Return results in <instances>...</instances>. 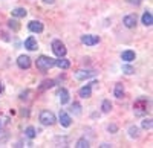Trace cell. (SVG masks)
<instances>
[{
  "instance_id": "cell-17",
  "label": "cell",
  "mask_w": 153,
  "mask_h": 148,
  "mask_svg": "<svg viewBox=\"0 0 153 148\" xmlns=\"http://www.w3.org/2000/svg\"><path fill=\"white\" fill-rule=\"evenodd\" d=\"M143 23L146 24V26H152V23H153V17H152V12L147 11L143 14Z\"/></svg>"
},
{
  "instance_id": "cell-15",
  "label": "cell",
  "mask_w": 153,
  "mask_h": 148,
  "mask_svg": "<svg viewBox=\"0 0 153 148\" xmlns=\"http://www.w3.org/2000/svg\"><path fill=\"white\" fill-rule=\"evenodd\" d=\"M121 58L126 61V63H130V61L135 60V52H133V51H124V52L121 54Z\"/></svg>"
},
{
  "instance_id": "cell-12",
  "label": "cell",
  "mask_w": 153,
  "mask_h": 148,
  "mask_svg": "<svg viewBox=\"0 0 153 148\" xmlns=\"http://www.w3.org/2000/svg\"><path fill=\"white\" fill-rule=\"evenodd\" d=\"M123 23H124V26L126 28H135L136 26V17L135 15H126L124 18H123Z\"/></svg>"
},
{
  "instance_id": "cell-27",
  "label": "cell",
  "mask_w": 153,
  "mask_h": 148,
  "mask_svg": "<svg viewBox=\"0 0 153 148\" xmlns=\"http://www.w3.org/2000/svg\"><path fill=\"white\" fill-rule=\"evenodd\" d=\"M8 23H9V28H12V29H14V31H17V29L20 28L19 24H17V21H16V20H9Z\"/></svg>"
},
{
  "instance_id": "cell-26",
  "label": "cell",
  "mask_w": 153,
  "mask_h": 148,
  "mask_svg": "<svg viewBox=\"0 0 153 148\" xmlns=\"http://www.w3.org/2000/svg\"><path fill=\"white\" fill-rule=\"evenodd\" d=\"M129 133H130V138H138L139 130H138V127H130L129 128Z\"/></svg>"
},
{
  "instance_id": "cell-22",
  "label": "cell",
  "mask_w": 153,
  "mask_h": 148,
  "mask_svg": "<svg viewBox=\"0 0 153 148\" xmlns=\"http://www.w3.org/2000/svg\"><path fill=\"white\" fill-rule=\"evenodd\" d=\"M25 134H26L29 139H34L37 133H35V128H34V127H28L26 130H25Z\"/></svg>"
},
{
  "instance_id": "cell-1",
  "label": "cell",
  "mask_w": 153,
  "mask_h": 148,
  "mask_svg": "<svg viewBox=\"0 0 153 148\" xmlns=\"http://www.w3.org/2000/svg\"><path fill=\"white\" fill-rule=\"evenodd\" d=\"M35 66H37L38 70L46 72V70H49L51 67H54V66H55V60H54V58H51V57H46V55H42V57H38V58H37Z\"/></svg>"
},
{
  "instance_id": "cell-8",
  "label": "cell",
  "mask_w": 153,
  "mask_h": 148,
  "mask_svg": "<svg viewBox=\"0 0 153 148\" xmlns=\"http://www.w3.org/2000/svg\"><path fill=\"white\" fill-rule=\"evenodd\" d=\"M17 64L20 69H29L31 67V58L28 55H20L17 58Z\"/></svg>"
},
{
  "instance_id": "cell-2",
  "label": "cell",
  "mask_w": 153,
  "mask_h": 148,
  "mask_svg": "<svg viewBox=\"0 0 153 148\" xmlns=\"http://www.w3.org/2000/svg\"><path fill=\"white\" fill-rule=\"evenodd\" d=\"M147 105H149V101L146 99V98H138V99L135 101L133 104V110L136 115H144L147 112Z\"/></svg>"
},
{
  "instance_id": "cell-4",
  "label": "cell",
  "mask_w": 153,
  "mask_h": 148,
  "mask_svg": "<svg viewBox=\"0 0 153 148\" xmlns=\"http://www.w3.org/2000/svg\"><path fill=\"white\" fill-rule=\"evenodd\" d=\"M52 52L60 58V57H65V55H66L68 49H66V46L63 44L60 40H54V41H52Z\"/></svg>"
},
{
  "instance_id": "cell-13",
  "label": "cell",
  "mask_w": 153,
  "mask_h": 148,
  "mask_svg": "<svg viewBox=\"0 0 153 148\" xmlns=\"http://www.w3.org/2000/svg\"><path fill=\"white\" fill-rule=\"evenodd\" d=\"M58 99L61 104H68L69 102V92L68 89H60L58 90Z\"/></svg>"
},
{
  "instance_id": "cell-14",
  "label": "cell",
  "mask_w": 153,
  "mask_h": 148,
  "mask_svg": "<svg viewBox=\"0 0 153 148\" xmlns=\"http://www.w3.org/2000/svg\"><path fill=\"white\" fill-rule=\"evenodd\" d=\"M55 66L60 67V69H69L71 63H69V60H66L65 57H60L58 60H55Z\"/></svg>"
},
{
  "instance_id": "cell-24",
  "label": "cell",
  "mask_w": 153,
  "mask_h": 148,
  "mask_svg": "<svg viewBox=\"0 0 153 148\" xmlns=\"http://www.w3.org/2000/svg\"><path fill=\"white\" fill-rule=\"evenodd\" d=\"M123 72L126 73V75H132V73H135V69H133L132 66H127V64H124V66H123Z\"/></svg>"
},
{
  "instance_id": "cell-18",
  "label": "cell",
  "mask_w": 153,
  "mask_h": 148,
  "mask_svg": "<svg viewBox=\"0 0 153 148\" xmlns=\"http://www.w3.org/2000/svg\"><path fill=\"white\" fill-rule=\"evenodd\" d=\"M113 95L117 96V98H123L124 96V87H123V84H117L115 85V90H113Z\"/></svg>"
},
{
  "instance_id": "cell-6",
  "label": "cell",
  "mask_w": 153,
  "mask_h": 148,
  "mask_svg": "<svg viewBox=\"0 0 153 148\" xmlns=\"http://www.w3.org/2000/svg\"><path fill=\"white\" fill-rule=\"evenodd\" d=\"M92 77H95V72L94 70H84V69H81V70H76L75 72V78L80 80V81L87 80V78H92Z\"/></svg>"
},
{
  "instance_id": "cell-10",
  "label": "cell",
  "mask_w": 153,
  "mask_h": 148,
  "mask_svg": "<svg viewBox=\"0 0 153 148\" xmlns=\"http://www.w3.org/2000/svg\"><path fill=\"white\" fill-rule=\"evenodd\" d=\"M78 95L81 98H91L92 96V84H86L84 87H81L78 90Z\"/></svg>"
},
{
  "instance_id": "cell-3",
  "label": "cell",
  "mask_w": 153,
  "mask_h": 148,
  "mask_svg": "<svg viewBox=\"0 0 153 148\" xmlns=\"http://www.w3.org/2000/svg\"><path fill=\"white\" fill-rule=\"evenodd\" d=\"M40 122L43 125H54L55 124V115L49 110H43L40 113Z\"/></svg>"
},
{
  "instance_id": "cell-32",
  "label": "cell",
  "mask_w": 153,
  "mask_h": 148,
  "mask_svg": "<svg viewBox=\"0 0 153 148\" xmlns=\"http://www.w3.org/2000/svg\"><path fill=\"white\" fill-rule=\"evenodd\" d=\"M0 131H2V121H0Z\"/></svg>"
},
{
  "instance_id": "cell-28",
  "label": "cell",
  "mask_w": 153,
  "mask_h": 148,
  "mask_svg": "<svg viewBox=\"0 0 153 148\" xmlns=\"http://www.w3.org/2000/svg\"><path fill=\"white\" fill-rule=\"evenodd\" d=\"M107 130H109V131H112V133H117V131H118V127L115 125V124H112V125H109V127H107Z\"/></svg>"
},
{
  "instance_id": "cell-31",
  "label": "cell",
  "mask_w": 153,
  "mask_h": 148,
  "mask_svg": "<svg viewBox=\"0 0 153 148\" xmlns=\"http://www.w3.org/2000/svg\"><path fill=\"white\" fill-rule=\"evenodd\" d=\"M3 92V85H2V82H0V93Z\"/></svg>"
},
{
  "instance_id": "cell-23",
  "label": "cell",
  "mask_w": 153,
  "mask_h": 148,
  "mask_svg": "<svg viewBox=\"0 0 153 148\" xmlns=\"http://www.w3.org/2000/svg\"><path fill=\"white\" fill-rule=\"evenodd\" d=\"M80 108H81V105H80L78 102H74L72 107H71V112L75 113V115H80V113H81V110H80Z\"/></svg>"
},
{
  "instance_id": "cell-21",
  "label": "cell",
  "mask_w": 153,
  "mask_h": 148,
  "mask_svg": "<svg viewBox=\"0 0 153 148\" xmlns=\"http://www.w3.org/2000/svg\"><path fill=\"white\" fill-rule=\"evenodd\" d=\"M76 148H87L89 147V141L86 139V138H81V139H78L76 141V145H75Z\"/></svg>"
},
{
  "instance_id": "cell-30",
  "label": "cell",
  "mask_w": 153,
  "mask_h": 148,
  "mask_svg": "<svg viewBox=\"0 0 153 148\" xmlns=\"http://www.w3.org/2000/svg\"><path fill=\"white\" fill-rule=\"evenodd\" d=\"M55 2V0H43V3H46V5H52Z\"/></svg>"
},
{
  "instance_id": "cell-5",
  "label": "cell",
  "mask_w": 153,
  "mask_h": 148,
  "mask_svg": "<svg viewBox=\"0 0 153 148\" xmlns=\"http://www.w3.org/2000/svg\"><path fill=\"white\" fill-rule=\"evenodd\" d=\"M81 43L86 46H95L100 43V37L98 35H91V34H86L81 37Z\"/></svg>"
},
{
  "instance_id": "cell-16",
  "label": "cell",
  "mask_w": 153,
  "mask_h": 148,
  "mask_svg": "<svg viewBox=\"0 0 153 148\" xmlns=\"http://www.w3.org/2000/svg\"><path fill=\"white\" fill-rule=\"evenodd\" d=\"M28 14V11L25 9V8H16V9H12V17H26Z\"/></svg>"
},
{
  "instance_id": "cell-9",
  "label": "cell",
  "mask_w": 153,
  "mask_h": 148,
  "mask_svg": "<svg viewBox=\"0 0 153 148\" xmlns=\"http://www.w3.org/2000/svg\"><path fill=\"white\" fill-rule=\"evenodd\" d=\"M58 119H60V124L63 125V127H69L71 124H72V119H71V116L66 113V112H60V115H58Z\"/></svg>"
},
{
  "instance_id": "cell-7",
  "label": "cell",
  "mask_w": 153,
  "mask_h": 148,
  "mask_svg": "<svg viewBox=\"0 0 153 148\" xmlns=\"http://www.w3.org/2000/svg\"><path fill=\"white\" fill-rule=\"evenodd\" d=\"M28 28H29V31L31 32H34V34H40V32H43V23L42 21H38V20H32V21H29V24H28Z\"/></svg>"
},
{
  "instance_id": "cell-29",
  "label": "cell",
  "mask_w": 153,
  "mask_h": 148,
  "mask_svg": "<svg viewBox=\"0 0 153 148\" xmlns=\"http://www.w3.org/2000/svg\"><path fill=\"white\" fill-rule=\"evenodd\" d=\"M127 2H129L130 5H135V6H138L139 3H141V2H143V0H127Z\"/></svg>"
},
{
  "instance_id": "cell-20",
  "label": "cell",
  "mask_w": 153,
  "mask_h": 148,
  "mask_svg": "<svg viewBox=\"0 0 153 148\" xmlns=\"http://www.w3.org/2000/svg\"><path fill=\"white\" fill-rule=\"evenodd\" d=\"M101 108H103V113H109L112 110V102L109 99H104L103 104H101Z\"/></svg>"
},
{
  "instance_id": "cell-19",
  "label": "cell",
  "mask_w": 153,
  "mask_h": 148,
  "mask_svg": "<svg viewBox=\"0 0 153 148\" xmlns=\"http://www.w3.org/2000/svg\"><path fill=\"white\" fill-rule=\"evenodd\" d=\"M52 85H54V80H45V81L42 82V85L38 87V90L43 92V90H46V89H51Z\"/></svg>"
},
{
  "instance_id": "cell-25",
  "label": "cell",
  "mask_w": 153,
  "mask_h": 148,
  "mask_svg": "<svg viewBox=\"0 0 153 148\" xmlns=\"http://www.w3.org/2000/svg\"><path fill=\"white\" fill-rule=\"evenodd\" d=\"M152 125H153L152 119H144V121H143V128H144V130H150Z\"/></svg>"
},
{
  "instance_id": "cell-11",
  "label": "cell",
  "mask_w": 153,
  "mask_h": 148,
  "mask_svg": "<svg viewBox=\"0 0 153 148\" xmlns=\"http://www.w3.org/2000/svg\"><path fill=\"white\" fill-rule=\"evenodd\" d=\"M25 47H26L28 51H37L38 43H37V40L34 38V37H29V38H26V41H25Z\"/></svg>"
}]
</instances>
